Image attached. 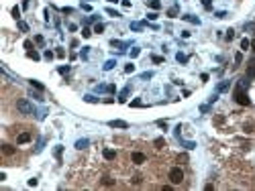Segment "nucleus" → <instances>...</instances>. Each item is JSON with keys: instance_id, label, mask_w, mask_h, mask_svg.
<instances>
[{"instance_id": "f257e3e1", "label": "nucleus", "mask_w": 255, "mask_h": 191, "mask_svg": "<svg viewBox=\"0 0 255 191\" xmlns=\"http://www.w3.org/2000/svg\"><path fill=\"white\" fill-rule=\"evenodd\" d=\"M170 181L174 183V185H178V183H182L184 181V171L180 167H174V169H170Z\"/></svg>"}, {"instance_id": "f03ea898", "label": "nucleus", "mask_w": 255, "mask_h": 191, "mask_svg": "<svg viewBox=\"0 0 255 191\" xmlns=\"http://www.w3.org/2000/svg\"><path fill=\"white\" fill-rule=\"evenodd\" d=\"M235 100H237V104H241V106H249V104H251V100L247 98V94L243 91V88H241V86L235 90Z\"/></svg>"}, {"instance_id": "7ed1b4c3", "label": "nucleus", "mask_w": 255, "mask_h": 191, "mask_svg": "<svg viewBox=\"0 0 255 191\" xmlns=\"http://www.w3.org/2000/svg\"><path fill=\"white\" fill-rule=\"evenodd\" d=\"M16 108L21 110V112H25V114H31L33 112V108H31V104L27 100H21V102H16Z\"/></svg>"}, {"instance_id": "20e7f679", "label": "nucleus", "mask_w": 255, "mask_h": 191, "mask_svg": "<svg viewBox=\"0 0 255 191\" xmlns=\"http://www.w3.org/2000/svg\"><path fill=\"white\" fill-rule=\"evenodd\" d=\"M131 161H133L135 165H143V163L147 161V157H145L143 153H133V155H131Z\"/></svg>"}, {"instance_id": "39448f33", "label": "nucleus", "mask_w": 255, "mask_h": 191, "mask_svg": "<svg viewBox=\"0 0 255 191\" xmlns=\"http://www.w3.org/2000/svg\"><path fill=\"white\" fill-rule=\"evenodd\" d=\"M29 140H31V132H21V134L16 136V145H25Z\"/></svg>"}, {"instance_id": "423d86ee", "label": "nucleus", "mask_w": 255, "mask_h": 191, "mask_svg": "<svg viewBox=\"0 0 255 191\" xmlns=\"http://www.w3.org/2000/svg\"><path fill=\"white\" fill-rule=\"evenodd\" d=\"M102 155H104L106 161H114V159H116V153L112 150V148H104V153H102Z\"/></svg>"}, {"instance_id": "0eeeda50", "label": "nucleus", "mask_w": 255, "mask_h": 191, "mask_svg": "<svg viewBox=\"0 0 255 191\" xmlns=\"http://www.w3.org/2000/svg\"><path fill=\"white\" fill-rule=\"evenodd\" d=\"M2 153H4L6 157H10V155H14V153H16V148H14V146H10V145H2Z\"/></svg>"}, {"instance_id": "6e6552de", "label": "nucleus", "mask_w": 255, "mask_h": 191, "mask_svg": "<svg viewBox=\"0 0 255 191\" xmlns=\"http://www.w3.org/2000/svg\"><path fill=\"white\" fill-rule=\"evenodd\" d=\"M108 124H110L112 128H127V126H129V124L123 122V120H112V122H108Z\"/></svg>"}, {"instance_id": "1a4fd4ad", "label": "nucleus", "mask_w": 255, "mask_h": 191, "mask_svg": "<svg viewBox=\"0 0 255 191\" xmlns=\"http://www.w3.org/2000/svg\"><path fill=\"white\" fill-rule=\"evenodd\" d=\"M147 4H149L153 10H157V8L161 6V2H159V0H147Z\"/></svg>"}, {"instance_id": "9d476101", "label": "nucleus", "mask_w": 255, "mask_h": 191, "mask_svg": "<svg viewBox=\"0 0 255 191\" xmlns=\"http://www.w3.org/2000/svg\"><path fill=\"white\" fill-rule=\"evenodd\" d=\"M31 86H33V88H37L39 91L45 90V88H43V83H41V81H37V79H31Z\"/></svg>"}, {"instance_id": "9b49d317", "label": "nucleus", "mask_w": 255, "mask_h": 191, "mask_svg": "<svg viewBox=\"0 0 255 191\" xmlns=\"http://www.w3.org/2000/svg\"><path fill=\"white\" fill-rule=\"evenodd\" d=\"M129 91H131V88H125V90H123V94H120V98H118V102H127Z\"/></svg>"}, {"instance_id": "f8f14e48", "label": "nucleus", "mask_w": 255, "mask_h": 191, "mask_svg": "<svg viewBox=\"0 0 255 191\" xmlns=\"http://www.w3.org/2000/svg\"><path fill=\"white\" fill-rule=\"evenodd\" d=\"M27 57H29V59H33V61H39V59H41V57H39V53H35V51H29V53H27Z\"/></svg>"}, {"instance_id": "ddd939ff", "label": "nucleus", "mask_w": 255, "mask_h": 191, "mask_svg": "<svg viewBox=\"0 0 255 191\" xmlns=\"http://www.w3.org/2000/svg\"><path fill=\"white\" fill-rule=\"evenodd\" d=\"M90 35H92V31H90L88 27H84V29H82V37H84V39H88Z\"/></svg>"}, {"instance_id": "4468645a", "label": "nucleus", "mask_w": 255, "mask_h": 191, "mask_svg": "<svg viewBox=\"0 0 255 191\" xmlns=\"http://www.w3.org/2000/svg\"><path fill=\"white\" fill-rule=\"evenodd\" d=\"M94 33H104V24H94Z\"/></svg>"}, {"instance_id": "2eb2a0df", "label": "nucleus", "mask_w": 255, "mask_h": 191, "mask_svg": "<svg viewBox=\"0 0 255 191\" xmlns=\"http://www.w3.org/2000/svg\"><path fill=\"white\" fill-rule=\"evenodd\" d=\"M12 16H14V18H21V8H19V6L12 8Z\"/></svg>"}, {"instance_id": "dca6fc26", "label": "nucleus", "mask_w": 255, "mask_h": 191, "mask_svg": "<svg viewBox=\"0 0 255 191\" xmlns=\"http://www.w3.org/2000/svg\"><path fill=\"white\" fill-rule=\"evenodd\" d=\"M175 59H178V61H182V63H186V61H188V57H186L184 53H178V55H175Z\"/></svg>"}, {"instance_id": "f3484780", "label": "nucleus", "mask_w": 255, "mask_h": 191, "mask_svg": "<svg viewBox=\"0 0 255 191\" xmlns=\"http://www.w3.org/2000/svg\"><path fill=\"white\" fill-rule=\"evenodd\" d=\"M249 47H251L249 39H243V41H241V49H249Z\"/></svg>"}, {"instance_id": "a211bd4d", "label": "nucleus", "mask_w": 255, "mask_h": 191, "mask_svg": "<svg viewBox=\"0 0 255 191\" xmlns=\"http://www.w3.org/2000/svg\"><path fill=\"white\" fill-rule=\"evenodd\" d=\"M102 183L110 187V185H114V179H110V177H104V179H102Z\"/></svg>"}, {"instance_id": "6ab92c4d", "label": "nucleus", "mask_w": 255, "mask_h": 191, "mask_svg": "<svg viewBox=\"0 0 255 191\" xmlns=\"http://www.w3.org/2000/svg\"><path fill=\"white\" fill-rule=\"evenodd\" d=\"M114 65H116V63H114V61H112V59H110V61H106L104 69H106V71H108V69H112V67H114Z\"/></svg>"}, {"instance_id": "aec40b11", "label": "nucleus", "mask_w": 255, "mask_h": 191, "mask_svg": "<svg viewBox=\"0 0 255 191\" xmlns=\"http://www.w3.org/2000/svg\"><path fill=\"white\" fill-rule=\"evenodd\" d=\"M76 146H78V148H84V146H88V140H78Z\"/></svg>"}, {"instance_id": "412c9836", "label": "nucleus", "mask_w": 255, "mask_h": 191, "mask_svg": "<svg viewBox=\"0 0 255 191\" xmlns=\"http://www.w3.org/2000/svg\"><path fill=\"white\" fill-rule=\"evenodd\" d=\"M184 18H186V21H190V23H196V24L200 23V21H198V18H194V16H190V14H186Z\"/></svg>"}, {"instance_id": "4be33fe9", "label": "nucleus", "mask_w": 255, "mask_h": 191, "mask_svg": "<svg viewBox=\"0 0 255 191\" xmlns=\"http://www.w3.org/2000/svg\"><path fill=\"white\" fill-rule=\"evenodd\" d=\"M125 71H127V73H133V71H135V65H133V63H129L127 67H125Z\"/></svg>"}, {"instance_id": "5701e85b", "label": "nucleus", "mask_w": 255, "mask_h": 191, "mask_svg": "<svg viewBox=\"0 0 255 191\" xmlns=\"http://www.w3.org/2000/svg\"><path fill=\"white\" fill-rule=\"evenodd\" d=\"M155 146H157V148H161V146H165V142H163V138H157V140H155Z\"/></svg>"}, {"instance_id": "b1692460", "label": "nucleus", "mask_w": 255, "mask_h": 191, "mask_svg": "<svg viewBox=\"0 0 255 191\" xmlns=\"http://www.w3.org/2000/svg\"><path fill=\"white\" fill-rule=\"evenodd\" d=\"M147 18H149V21H157V12H149Z\"/></svg>"}, {"instance_id": "393cba45", "label": "nucleus", "mask_w": 255, "mask_h": 191, "mask_svg": "<svg viewBox=\"0 0 255 191\" xmlns=\"http://www.w3.org/2000/svg\"><path fill=\"white\" fill-rule=\"evenodd\" d=\"M45 59L47 61H51V59H53V51H45Z\"/></svg>"}, {"instance_id": "a878e982", "label": "nucleus", "mask_w": 255, "mask_h": 191, "mask_svg": "<svg viewBox=\"0 0 255 191\" xmlns=\"http://www.w3.org/2000/svg\"><path fill=\"white\" fill-rule=\"evenodd\" d=\"M37 183H39V181H37L35 177H33V179H29V187H37Z\"/></svg>"}, {"instance_id": "bb28decb", "label": "nucleus", "mask_w": 255, "mask_h": 191, "mask_svg": "<svg viewBox=\"0 0 255 191\" xmlns=\"http://www.w3.org/2000/svg\"><path fill=\"white\" fill-rule=\"evenodd\" d=\"M233 37H235V31H233V29H229V31H227V39H229V41H231Z\"/></svg>"}, {"instance_id": "cd10ccee", "label": "nucleus", "mask_w": 255, "mask_h": 191, "mask_svg": "<svg viewBox=\"0 0 255 191\" xmlns=\"http://www.w3.org/2000/svg\"><path fill=\"white\" fill-rule=\"evenodd\" d=\"M157 126H159V128H163V130H165V128H167V122H165V120H159V122H157Z\"/></svg>"}, {"instance_id": "c85d7f7f", "label": "nucleus", "mask_w": 255, "mask_h": 191, "mask_svg": "<svg viewBox=\"0 0 255 191\" xmlns=\"http://www.w3.org/2000/svg\"><path fill=\"white\" fill-rule=\"evenodd\" d=\"M167 14H170V16H175V14H178V8H175V6H174V8H170Z\"/></svg>"}, {"instance_id": "c756f323", "label": "nucleus", "mask_w": 255, "mask_h": 191, "mask_svg": "<svg viewBox=\"0 0 255 191\" xmlns=\"http://www.w3.org/2000/svg\"><path fill=\"white\" fill-rule=\"evenodd\" d=\"M241 61H243V55H241V53H237V55H235V63H241Z\"/></svg>"}, {"instance_id": "7c9ffc66", "label": "nucleus", "mask_w": 255, "mask_h": 191, "mask_svg": "<svg viewBox=\"0 0 255 191\" xmlns=\"http://www.w3.org/2000/svg\"><path fill=\"white\" fill-rule=\"evenodd\" d=\"M68 71H70V67H68V65H65V67H59V73H61V75H65Z\"/></svg>"}, {"instance_id": "2f4dec72", "label": "nucleus", "mask_w": 255, "mask_h": 191, "mask_svg": "<svg viewBox=\"0 0 255 191\" xmlns=\"http://www.w3.org/2000/svg\"><path fill=\"white\" fill-rule=\"evenodd\" d=\"M131 29H133V31H139L141 24H139V23H133V24H131Z\"/></svg>"}, {"instance_id": "473e14b6", "label": "nucleus", "mask_w": 255, "mask_h": 191, "mask_svg": "<svg viewBox=\"0 0 255 191\" xmlns=\"http://www.w3.org/2000/svg\"><path fill=\"white\" fill-rule=\"evenodd\" d=\"M139 53H141L139 49H133V51H131V57H139Z\"/></svg>"}, {"instance_id": "72a5a7b5", "label": "nucleus", "mask_w": 255, "mask_h": 191, "mask_svg": "<svg viewBox=\"0 0 255 191\" xmlns=\"http://www.w3.org/2000/svg\"><path fill=\"white\" fill-rule=\"evenodd\" d=\"M108 14H110V16H120V14H118L116 10H112V8H108Z\"/></svg>"}, {"instance_id": "f704fd0d", "label": "nucleus", "mask_w": 255, "mask_h": 191, "mask_svg": "<svg viewBox=\"0 0 255 191\" xmlns=\"http://www.w3.org/2000/svg\"><path fill=\"white\" fill-rule=\"evenodd\" d=\"M19 29H21V31H29V27H27L25 23H19Z\"/></svg>"}, {"instance_id": "c9c22d12", "label": "nucleus", "mask_w": 255, "mask_h": 191, "mask_svg": "<svg viewBox=\"0 0 255 191\" xmlns=\"http://www.w3.org/2000/svg\"><path fill=\"white\" fill-rule=\"evenodd\" d=\"M133 183H135V185H139V183H141V177H139V175H135V177H133Z\"/></svg>"}, {"instance_id": "e433bc0d", "label": "nucleus", "mask_w": 255, "mask_h": 191, "mask_svg": "<svg viewBox=\"0 0 255 191\" xmlns=\"http://www.w3.org/2000/svg\"><path fill=\"white\" fill-rule=\"evenodd\" d=\"M31 47H33V43H31V41H25V49H29V51H31Z\"/></svg>"}, {"instance_id": "4c0bfd02", "label": "nucleus", "mask_w": 255, "mask_h": 191, "mask_svg": "<svg viewBox=\"0 0 255 191\" xmlns=\"http://www.w3.org/2000/svg\"><path fill=\"white\" fill-rule=\"evenodd\" d=\"M202 4H204L206 8H210V0H202Z\"/></svg>"}, {"instance_id": "58836bf2", "label": "nucleus", "mask_w": 255, "mask_h": 191, "mask_svg": "<svg viewBox=\"0 0 255 191\" xmlns=\"http://www.w3.org/2000/svg\"><path fill=\"white\" fill-rule=\"evenodd\" d=\"M251 47H253V51H255V41H253V43H251Z\"/></svg>"}, {"instance_id": "ea45409f", "label": "nucleus", "mask_w": 255, "mask_h": 191, "mask_svg": "<svg viewBox=\"0 0 255 191\" xmlns=\"http://www.w3.org/2000/svg\"><path fill=\"white\" fill-rule=\"evenodd\" d=\"M108 2H114V4H116V2H118V0H108Z\"/></svg>"}]
</instances>
